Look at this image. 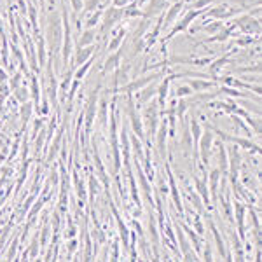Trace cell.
<instances>
[{
	"mask_svg": "<svg viewBox=\"0 0 262 262\" xmlns=\"http://www.w3.org/2000/svg\"><path fill=\"white\" fill-rule=\"evenodd\" d=\"M72 2H74V7H75V9H80V0H72Z\"/></svg>",
	"mask_w": 262,
	"mask_h": 262,
	"instance_id": "obj_17",
	"label": "cell"
},
{
	"mask_svg": "<svg viewBox=\"0 0 262 262\" xmlns=\"http://www.w3.org/2000/svg\"><path fill=\"white\" fill-rule=\"evenodd\" d=\"M187 108V105H185V102H180V108H178V116H182L183 114V110Z\"/></svg>",
	"mask_w": 262,
	"mask_h": 262,
	"instance_id": "obj_16",
	"label": "cell"
},
{
	"mask_svg": "<svg viewBox=\"0 0 262 262\" xmlns=\"http://www.w3.org/2000/svg\"><path fill=\"white\" fill-rule=\"evenodd\" d=\"M121 40H122V31H121V35L117 37V39H116V40H114V42H112V44H110V47H108V49H110V51H114V49H116L117 45L121 44Z\"/></svg>",
	"mask_w": 262,
	"mask_h": 262,
	"instance_id": "obj_12",
	"label": "cell"
},
{
	"mask_svg": "<svg viewBox=\"0 0 262 262\" xmlns=\"http://www.w3.org/2000/svg\"><path fill=\"white\" fill-rule=\"evenodd\" d=\"M100 2V0H89L88 2V11H91V9H94L96 7V4Z\"/></svg>",
	"mask_w": 262,
	"mask_h": 262,
	"instance_id": "obj_14",
	"label": "cell"
},
{
	"mask_svg": "<svg viewBox=\"0 0 262 262\" xmlns=\"http://www.w3.org/2000/svg\"><path fill=\"white\" fill-rule=\"evenodd\" d=\"M131 119H133L135 131H136L138 135H142V124H140V119H138V116H136V114H133V110H131Z\"/></svg>",
	"mask_w": 262,
	"mask_h": 262,
	"instance_id": "obj_5",
	"label": "cell"
},
{
	"mask_svg": "<svg viewBox=\"0 0 262 262\" xmlns=\"http://www.w3.org/2000/svg\"><path fill=\"white\" fill-rule=\"evenodd\" d=\"M91 40H93V33H91V31H86V35L82 37V40L79 42V45H86V44H89Z\"/></svg>",
	"mask_w": 262,
	"mask_h": 262,
	"instance_id": "obj_9",
	"label": "cell"
},
{
	"mask_svg": "<svg viewBox=\"0 0 262 262\" xmlns=\"http://www.w3.org/2000/svg\"><path fill=\"white\" fill-rule=\"evenodd\" d=\"M191 86L194 89H206V88H210L212 84H210V82H203V80H192Z\"/></svg>",
	"mask_w": 262,
	"mask_h": 262,
	"instance_id": "obj_7",
	"label": "cell"
},
{
	"mask_svg": "<svg viewBox=\"0 0 262 262\" xmlns=\"http://www.w3.org/2000/svg\"><path fill=\"white\" fill-rule=\"evenodd\" d=\"M155 75H150V77H145V79H142V80H138V82H133V84L129 86L128 89H138V88H142L143 84H147V82H149V80H152L154 79Z\"/></svg>",
	"mask_w": 262,
	"mask_h": 262,
	"instance_id": "obj_4",
	"label": "cell"
},
{
	"mask_svg": "<svg viewBox=\"0 0 262 262\" xmlns=\"http://www.w3.org/2000/svg\"><path fill=\"white\" fill-rule=\"evenodd\" d=\"M163 2H164V0H152L150 7L147 9V14H154V12H157V11H161L163 9Z\"/></svg>",
	"mask_w": 262,
	"mask_h": 262,
	"instance_id": "obj_3",
	"label": "cell"
},
{
	"mask_svg": "<svg viewBox=\"0 0 262 262\" xmlns=\"http://www.w3.org/2000/svg\"><path fill=\"white\" fill-rule=\"evenodd\" d=\"M187 93H191V89L187 88V86H182V88H180V89L177 91V94H178V96H183V94H187Z\"/></svg>",
	"mask_w": 262,
	"mask_h": 262,
	"instance_id": "obj_13",
	"label": "cell"
},
{
	"mask_svg": "<svg viewBox=\"0 0 262 262\" xmlns=\"http://www.w3.org/2000/svg\"><path fill=\"white\" fill-rule=\"evenodd\" d=\"M178 11H180V5H178V4L173 5V7H171V11L168 12V16H166V23H171V21H173V18L177 16Z\"/></svg>",
	"mask_w": 262,
	"mask_h": 262,
	"instance_id": "obj_6",
	"label": "cell"
},
{
	"mask_svg": "<svg viewBox=\"0 0 262 262\" xmlns=\"http://www.w3.org/2000/svg\"><path fill=\"white\" fill-rule=\"evenodd\" d=\"M155 93V91H154V89H147V91H145V93H143V96H142V100H145V98H149V96H152V94H154Z\"/></svg>",
	"mask_w": 262,
	"mask_h": 262,
	"instance_id": "obj_15",
	"label": "cell"
},
{
	"mask_svg": "<svg viewBox=\"0 0 262 262\" xmlns=\"http://www.w3.org/2000/svg\"><path fill=\"white\" fill-rule=\"evenodd\" d=\"M164 135H166V128L163 126V129H161V135H159V147H161V150L164 149Z\"/></svg>",
	"mask_w": 262,
	"mask_h": 262,
	"instance_id": "obj_11",
	"label": "cell"
},
{
	"mask_svg": "<svg viewBox=\"0 0 262 262\" xmlns=\"http://www.w3.org/2000/svg\"><path fill=\"white\" fill-rule=\"evenodd\" d=\"M117 60H119V54H116V56H112V58L108 60V63L105 65V70H110L112 67H116V65H117Z\"/></svg>",
	"mask_w": 262,
	"mask_h": 262,
	"instance_id": "obj_10",
	"label": "cell"
},
{
	"mask_svg": "<svg viewBox=\"0 0 262 262\" xmlns=\"http://www.w3.org/2000/svg\"><path fill=\"white\" fill-rule=\"evenodd\" d=\"M121 16V11H116V9H110L107 11V16H105V25H103V30H108V28L117 21V18Z\"/></svg>",
	"mask_w": 262,
	"mask_h": 262,
	"instance_id": "obj_1",
	"label": "cell"
},
{
	"mask_svg": "<svg viewBox=\"0 0 262 262\" xmlns=\"http://www.w3.org/2000/svg\"><path fill=\"white\" fill-rule=\"evenodd\" d=\"M210 143H212V135L206 133L203 138V142H201V152H203V159L206 163V154H208V149H210Z\"/></svg>",
	"mask_w": 262,
	"mask_h": 262,
	"instance_id": "obj_2",
	"label": "cell"
},
{
	"mask_svg": "<svg viewBox=\"0 0 262 262\" xmlns=\"http://www.w3.org/2000/svg\"><path fill=\"white\" fill-rule=\"evenodd\" d=\"M91 54V49H86V51H79V56H77V63H84V60Z\"/></svg>",
	"mask_w": 262,
	"mask_h": 262,
	"instance_id": "obj_8",
	"label": "cell"
}]
</instances>
